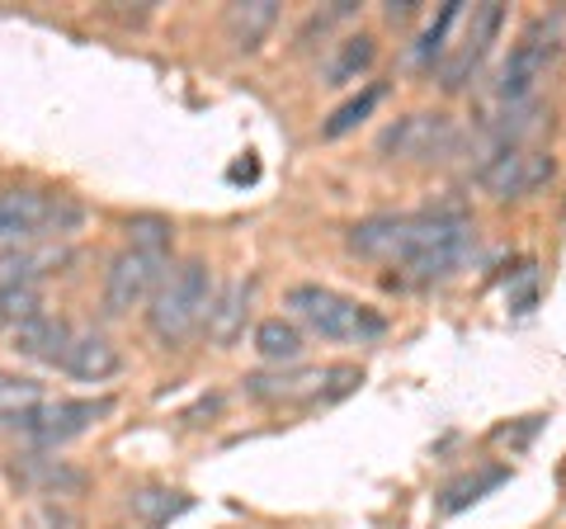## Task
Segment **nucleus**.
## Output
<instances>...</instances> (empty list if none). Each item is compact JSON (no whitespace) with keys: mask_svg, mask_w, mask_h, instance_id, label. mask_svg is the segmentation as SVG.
I'll return each mask as SVG.
<instances>
[{"mask_svg":"<svg viewBox=\"0 0 566 529\" xmlns=\"http://www.w3.org/2000/svg\"><path fill=\"white\" fill-rule=\"evenodd\" d=\"M476 246L472 218L463 208H430V214H397V246L392 264H401L420 284L449 279L468 264Z\"/></svg>","mask_w":566,"mask_h":529,"instance_id":"1","label":"nucleus"},{"mask_svg":"<svg viewBox=\"0 0 566 529\" xmlns=\"http://www.w3.org/2000/svg\"><path fill=\"white\" fill-rule=\"evenodd\" d=\"M212 298L218 293H212L208 264L203 260H185V264H175V270L166 274V284L156 289L151 308H147V322L166 345H180V341H189L193 326L208 322Z\"/></svg>","mask_w":566,"mask_h":529,"instance_id":"2","label":"nucleus"},{"mask_svg":"<svg viewBox=\"0 0 566 529\" xmlns=\"http://www.w3.org/2000/svg\"><path fill=\"white\" fill-rule=\"evenodd\" d=\"M283 303L303 317L322 341H359V345H368V341L387 336V317H378L374 308L354 303V298L335 293L326 284H293Z\"/></svg>","mask_w":566,"mask_h":529,"instance_id":"3","label":"nucleus"},{"mask_svg":"<svg viewBox=\"0 0 566 529\" xmlns=\"http://www.w3.org/2000/svg\"><path fill=\"white\" fill-rule=\"evenodd\" d=\"M562 43H566L562 14H543V20H534L520 33V43L510 48V58L501 66V81H495V95H501L505 104H528L538 85L547 81V72H553Z\"/></svg>","mask_w":566,"mask_h":529,"instance_id":"4","label":"nucleus"},{"mask_svg":"<svg viewBox=\"0 0 566 529\" xmlns=\"http://www.w3.org/2000/svg\"><path fill=\"white\" fill-rule=\"evenodd\" d=\"M114 416V397H81V402H29V407L0 412V431H20L33 445H66Z\"/></svg>","mask_w":566,"mask_h":529,"instance_id":"5","label":"nucleus"},{"mask_svg":"<svg viewBox=\"0 0 566 529\" xmlns=\"http://www.w3.org/2000/svg\"><path fill=\"white\" fill-rule=\"evenodd\" d=\"M81 222V208L62 194L43 189H6L0 194V241H33L52 232H71Z\"/></svg>","mask_w":566,"mask_h":529,"instance_id":"6","label":"nucleus"},{"mask_svg":"<svg viewBox=\"0 0 566 529\" xmlns=\"http://www.w3.org/2000/svg\"><path fill=\"white\" fill-rule=\"evenodd\" d=\"M166 274H170V251H151V246L118 251L109 264V279H104V312L118 317L137 303H147L166 284Z\"/></svg>","mask_w":566,"mask_h":529,"instance_id":"7","label":"nucleus"},{"mask_svg":"<svg viewBox=\"0 0 566 529\" xmlns=\"http://www.w3.org/2000/svg\"><path fill=\"white\" fill-rule=\"evenodd\" d=\"M557 175V156L538 147H495L482 166H476V185L495 199H524V194L543 189Z\"/></svg>","mask_w":566,"mask_h":529,"instance_id":"8","label":"nucleus"},{"mask_svg":"<svg viewBox=\"0 0 566 529\" xmlns=\"http://www.w3.org/2000/svg\"><path fill=\"white\" fill-rule=\"evenodd\" d=\"M378 147L401 162H449L463 147V128L449 114H406L392 128H382Z\"/></svg>","mask_w":566,"mask_h":529,"instance_id":"9","label":"nucleus"},{"mask_svg":"<svg viewBox=\"0 0 566 529\" xmlns=\"http://www.w3.org/2000/svg\"><path fill=\"white\" fill-rule=\"evenodd\" d=\"M501 29H505V6H495V0H486V6H472L463 39L449 43L444 62L434 66V81L444 85V91H463V85L476 76V66L486 62L491 43L501 39Z\"/></svg>","mask_w":566,"mask_h":529,"instance_id":"10","label":"nucleus"},{"mask_svg":"<svg viewBox=\"0 0 566 529\" xmlns=\"http://www.w3.org/2000/svg\"><path fill=\"white\" fill-rule=\"evenodd\" d=\"M71 341H76V331L62 317H33V322L14 326V350H20L24 360H39V364H66L71 355Z\"/></svg>","mask_w":566,"mask_h":529,"instance_id":"11","label":"nucleus"},{"mask_svg":"<svg viewBox=\"0 0 566 529\" xmlns=\"http://www.w3.org/2000/svg\"><path fill=\"white\" fill-rule=\"evenodd\" d=\"M10 473L24 491H39V497H71V491L85 487L81 468H66V464H57V458H39V454L10 458Z\"/></svg>","mask_w":566,"mask_h":529,"instance_id":"12","label":"nucleus"},{"mask_svg":"<svg viewBox=\"0 0 566 529\" xmlns=\"http://www.w3.org/2000/svg\"><path fill=\"white\" fill-rule=\"evenodd\" d=\"M326 369H289V374H251L245 393L255 402H322Z\"/></svg>","mask_w":566,"mask_h":529,"instance_id":"13","label":"nucleus"},{"mask_svg":"<svg viewBox=\"0 0 566 529\" xmlns=\"http://www.w3.org/2000/svg\"><path fill=\"white\" fill-rule=\"evenodd\" d=\"M251 279H232L227 289H218L208 308V341L212 345H232L245 331V312H251Z\"/></svg>","mask_w":566,"mask_h":529,"instance_id":"14","label":"nucleus"},{"mask_svg":"<svg viewBox=\"0 0 566 529\" xmlns=\"http://www.w3.org/2000/svg\"><path fill=\"white\" fill-rule=\"evenodd\" d=\"M62 369H66L71 378H81V383H104V378H114L118 369H123V355H118L114 341H104V336H95V331H85V336L71 341V355H66Z\"/></svg>","mask_w":566,"mask_h":529,"instance_id":"15","label":"nucleus"},{"mask_svg":"<svg viewBox=\"0 0 566 529\" xmlns=\"http://www.w3.org/2000/svg\"><path fill=\"white\" fill-rule=\"evenodd\" d=\"M128 506H133V516L147 529H166L170 520H180L185 510L193 506V497H185V491H170V487H137L128 497Z\"/></svg>","mask_w":566,"mask_h":529,"instance_id":"16","label":"nucleus"},{"mask_svg":"<svg viewBox=\"0 0 566 529\" xmlns=\"http://www.w3.org/2000/svg\"><path fill=\"white\" fill-rule=\"evenodd\" d=\"M274 20H279L274 0H251V6H232V10H227V33H232V43L241 52H255L264 43V33L274 29Z\"/></svg>","mask_w":566,"mask_h":529,"instance_id":"17","label":"nucleus"},{"mask_svg":"<svg viewBox=\"0 0 566 529\" xmlns=\"http://www.w3.org/2000/svg\"><path fill=\"white\" fill-rule=\"evenodd\" d=\"M378 62V43H374V33H349V39L335 48V58L326 66V85H349V81H359L368 66Z\"/></svg>","mask_w":566,"mask_h":529,"instance_id":"18","label":"nucleus"},{"mask_svg":"<svg viewBox=\"0 0 566 529\" xmlns=\"http://www.w3.org/2000/svg\"><path fill=\"white\" fill-rule=\"evenodd\" d=\"M501 483H510V468H476V473H468V478H453L444 491H439V510H444V516H458V510L482 501L486 491H495Z\"/></svg>","mask_w":566,"mask_h":529,"instance_id":"19","label":"nucleus"},{"mask_svg":"<svg viewBox=\"0 0 566 529\" xmlns=\"http://www.w3.org/2000/svg\"><path fill=\"white\" fill-rule=\"evenodd\" d=\"M255 350L270 364H293L303 355V336H297L293 322H283V317H270V322L255 326Z\"/></svg>","mask_w":566,"mask_h":529,"instance_id":"20","label":"nucleus"},{"mask_svg":"<svg viewBox=\"0 0 566 529\" xmlns=\"http://www.w3.org/2000/svg\"><path fill=\"white\" fill-rule=\"evenodd\" d=\"M463 20V0H449V6H439V14L430 20V29L420 33V43H416V58L420 62H444V52H449V33L453 24Z\"/></svg>","mask_w":566,"mask_h":529,"instance_id":"21","label":"nucleus"},{"mask_svg":"<svg viewBox=\"0 0 566 529\" xmlns=\"http://www.w3.org/2000/svg\"><path fill=\"white\" fill-rule=\"evenodd\" d=\"M378 100H382V85H364L359 95H354V100H345L340 110H335V114L322 123V137H345L349 128H359V123H364L368 114L378 110Z\"/></svg>","mask_w":566,"mask_h":529,"instance_id":"22","label":"nucleus"},{"mask_svg":"<svg viewBox=\"0 0 566 529\" xmlns=\"http://www.w3.org/2000/svg\"><path fill=\"white\" fill-rule=\"evenodd\" d=\"M33 317H43V293L33 284H0V322L24 326Z\"/></svg>","mask_w":566,"mask_h":529,"instance_id":"23","label":"nucleus"},{"mask_svg":"<svg viewBox=\"0 0 566 529\" xmlns=\"http://www.w3.org/2000/svg\"><path fill=\"white\" fill-rule=\"evenodd\" d=\"M128 237L133 246H151V251H170V222L166 218H151V214H142L128 222Z\"/></svg>","mask_w":566,"mask_h":529,"instance_id":"24","label":"nucleus"},{"mask_svg":"<svg viewBox=\"0 0 566 529\" xmlns=\"http://www.w3.org/2000/svg\"><path fill=\"white\" fill-rule=\"evenodd\" d=\"M0 402H39V383L24 378V374H10V369H0Z\"/></svg>","mask_w":566,"mask_h":529,"instance_id":"25","label":"nucleus"},{"mask_svg":"<svg viewBox=\"0 0 566 529\" xmlns=\"http://www.w3.org/2000/svg\"><path fill=\"white\" fill-rule=\"evenodd\" d=\"M411 14H416L411 0H392V6H387V20H411Z\"/></svg>","mask_w":566,"mask_h":529,"instance_id":"26","label":"nucleus"},{"mask_svg":"<svg viewBox=\"0 0 566 529\" xmlns=\"http://www.w3.org/2000/svg\"><path fill=\"white\" fill-rule=\"evenodd\" d=\"M255 175H260V166H255V162H245V166L232 170V180H255Z\"/></svg>","mask_w":566,"mask_h":529,"instance_id":"27","label":"nucleus"}]
</instances>
